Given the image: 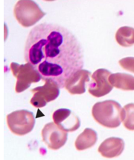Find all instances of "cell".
Segmentation results:
<instances>
[{
	"instance_id": "cell-1",
	"label": "cell",
	"mask_w": 134,
	"mask_h": 160,
	"mask_svg": "<svg viewBox=\"0 0 134 160\" xmlns=\"http://www.w3.org/2000/svg\"><path fill=\"white\" fill-rule=\"evenodd\" d=\"M27 63L40 73L43 81L52 79L60 88L84 67L82 46L72 32L54 23L36 26L30 31L24 49Z\"/></svg>"
},
{
	"instance_id": "cell-2",
	"label": "cell",
	"mask_w": 134,
	"mask_h": 160,
	"mask_svg": "<svg viewBox=\"0 0 134 160\" xmlns=\"http://www.w3.org/2000/svg\"><path fill=\"white\" fill-rule=\"evenodd\" d=\"M122 106L115 100L98 102L92 106V115L95 121L107 128H116L122 121Z\"/></svg>"
},
{
	"instance_id": "cell-3",
	"label": "cell",
	"mask_w": 134,
	"mask_h": 160,
	"mask_svg": "<svg viewBox=\"0 0 134 160\" xmlns=\"http://www.w3.org/2000/svg\"><path fill=\"white\" fill-rule=\"evenodd\" d=\"M14 14L19 23L25 28L34 26L46 15L39 5L31 0L18 1L14 6Z\"/></svg>"
},
{
	"instance_id": "cell-4",
	"label": "cell",
	"mask_w": 134,
	"mask_h": 160,
	"mask_svg": "<svg viewBox=\"0 0 134 160\" xmlns=\"http://www.w3.org/2000/svg\"><path fill=\"white\" fill-rule=\"evenodd\" d=\"M10 69L14 77L16 79L15 91L16 93H21L31 86L32 83H37L42 79L38 70L29 63L20 64L12 62L10 64Z\"/></svg>"
},
{
	"instance_id": "cell-5",
	"label": "cell",
	"mask_w": 134,
	"mask_h": 160,
	"mask_svg": "<svg viewBox=\"0 0 134 160\" xmlns=\"http://www.w3.org/2000/svg\"><path fill=\"white\" fill-rule=\"evenodd\" d=\"M7 124L14 134L25 136L33 130L35 124V115L28 110H17L7 115Z\"/></svg>"
},
{
	"instance_id": "cell-6",
	"label": "cell",
	"mask_w": 134,
	"mask_h": 160,
	"mask_svg": "<svg viewBox=\"0 0 134 160\" xmlns=\"http://www.w3.org/2000/svg\"><path fill=\"white\" fill-rule=\"evenodd\" d=\"M43 86L31 89L33 97L31 99V104L34 107L43 108L48 102L56 100L60 94V87L52 79L45 80Z\"/></svg>"
},
{
	"instance_id": "cell-7",
	"label": "cell",
	"mask_w": 134,
	"mask_h": 160,
	"mask_svg": "<svg viewBox=\"0 0 134 160\" xmlns=\"http://www.w3.org/2000/svg\"><path fill=\"white\" fill-rule=\"evenodd\" d=\"M111 74L106 69L95 70L91 76L92 81L89 84V93L95 98H101L108 94L113 87L109 82Z\"/></svg>"
},
{
	"instance_id": "cell-8",
	"label": "cell",
	"mask_w": 134,
	"mask_h": 160,
	"mask_svg": "<svg viewBox=\"0 0 134 160\" xmlns=\"http://www.w3.org/2000/svg\"><path fill=\"white\" fill-rule=\"evenodd\" d=\"M43 142L51 150H57L61 148L67 141V132L62 130L54 123H47L42 129Z\"/></svg>"
},
{
	"instance_id": "cell-9",
	"label": "cell",
	"mask_w": 134,
	"mask_h": 160,
	"mask_svg": "<svg viewBox=\"0 0 134 160\" xmlns=\"http://www.w3.org/2000/svg\"><path fill=\"white\" fill-rule=\"evenodd\" d=\"M54 123L65 132H75L81 126L80 119L74 112L67 108L56 110L52 115Z\"/></svg>"
},
{
	"instance_id": "cell-10",
	"label": "cell",
	"mask_w": 134,
	"mask_h": 160,
	"mask_svg": "<svg viewBox=\"0 0 134 160\" xmlns=\"http://www.w3.org/2000/svg\"><path fill=\"white\" fill-rule=\"evenodd\" d=\"M91 72L86 70H79L67 79L65 88L71 94H82L86 91L85 84L90 81Z\"/></svg>"
},
{
	"instance_id": "cell-11",
	"label": "cell",
	"mask_w": 134,
	"mask_h": 160,
	"mask_svg": "<svg viewBox=\"0 0 134 160\" xmlns=\"http://www.w3.org/2000/svg\"><path fill=\"white\" fill-rule=\"evenodd\" d=\"M124 148V140L116 137L107 138L99 147L98 151L105 158H115L122 153Z\"/></svg>"
},
{
	"instance_id": "cell-12",
	"label": "cell",
	"mask_w": 134,
	"mask_h": 160,
	"mask_svg": "<svg viewBox=\"0 0 134 160\" xmlns=\"http://www.w3.org/2000/svg\"><path fill=\"white\" fill-rule=\"evenodd\" d=\"M109 82L113 87L124 91H134V77L127 73H117L109 76Z\"/></svg>"
},
{
	"instance_id": "cell-13",
	"label": "cell",
	"mask_w": 134,
	"mask_h": 160,
	"mask_svg": "<svg viewBox=\"0 0 134 160\" xmlns=\"http://www.w3.org/2000/svg\"><path fill=\"white\" fill-rule=\"evenodd\" d=\"M97 132L92 129L86 128L75 141V148L78 150H84L91 148L97 142Z\"/></svg>"
},
{
	"instance_id": "cell-14",
	"label": "cell",
	"mask_w": 134,
	"mask_h": 160,
	"mask_svg": "<svg viewBox=\"0 0 134 160\" xmlns=\"http://www.w3.org/2000/svg\"><path fill=\"white\" fill-rule=\"evenodd\" d=\"M116 42L124 47L134 45V28L130 26H122L116 33Z\"/></svg>"
},
{
	"instance_id": "cell-15",
	"label": "cell",
	"mask_w": 134,
	"mask_h": 160,
	"mask_svg": "<svg viewBox=\"0 0 134 160\" xmlns=\"http://www.w3.org/2000/svg\"><path fill=\"white\" fill-rule=\"evenodd\" d=\"M122 121L128 130H134V103L125 105L122 110Z\"/></svg>"
},
{
	"instance_id": "cell-16",
	"label": "cell",
	"mask_w": 134,
	"mask_h": 160,
	"mask_svg": "<svg viewBox=\"0 0 134 160\" xmlns=\"http://www.w3.org/2000/svg\"><path fill=\"white\" fill-rule=\"evenodd\" d=\"M118 63L123 69L134 73V57H126L122 58Z\"/></svg>"
}]
</instances>
